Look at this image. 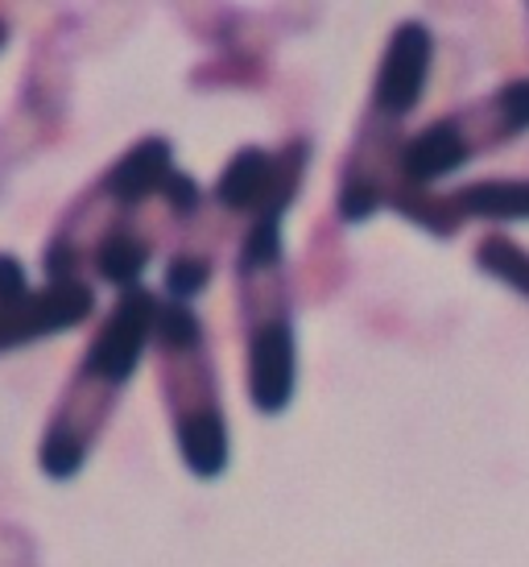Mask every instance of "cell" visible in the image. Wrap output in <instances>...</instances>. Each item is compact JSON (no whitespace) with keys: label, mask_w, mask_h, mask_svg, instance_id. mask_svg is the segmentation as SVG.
<instances>
[{"label":"cell","mask_w":529,"mask_h":567,"mask_svg":"<svg viewBox=\"0 0 529 567\" xmlns=\"http://www.w3.org/2000/svg\"><path fill=\"white\" fill-rule=\"evenodd\" d=\"M464 220L514 224L529 220V178H480L455 190Z\"/></svg>","instance_id":"11"},{"label":"cell","mask_w":529,"mask_h":567,"mask_svg":"<svg viewBox=\"0 0 529 567\" xmlns=\"http://www.w3.org/2000/svg\"><path fill=\"white\" fill-rule=\"evenodd\" d=\"M30 282H25V266L17 261L13 252H0V302H13L17 295H25Z\"/></svg>","instance_id":"16"},{"label":"cell","mask_w":529,"mask_h":567,"mask_svg":"<svg viewBox=\"0 0 529 567\" xmlns=\"http://www.w3.org/2000/svg\"><path fill=\"white\" fill-rule=\"evenodd\" d=\"M4 42H9V25H4V17H0V50H4Z\"/></svg>","instance_id":"17"},{"label":"cell","mask_w":529,"mask_h":567,"mask_svg":"<svg viewBox=\"0 0 529 567\" xmlns=\"http://www.w3.org/2000/svg\"><path fill=\"white\" fill-rule=\"evenodd\" d=\"M157 311H162V299H157L154 290H145V286L121 290L116 302H112V311L104 316V323L95 328L92 344H87L75 373L121 394V385L133 381V373H137L145 348L154 344Z\"/></svg>","instance_id":"4"},{"label":"cell","mask_w":529,"mask_h":567,"mask_svg":"<svg viewBox=\"0 0 529 567\" xmlns=\"http://www.w3.org/2000/svg\"><path fill=\"white\" fill-rule=\"evenodd\" d=\"M162 204H166V212H170L174 220H187V216H195V212L203 207V187L190 178V174L174 171L166 190H162Z\"/></svg>","instance_id":"15"},{"label":"cell","mask_w":529,"mask_h":567,"mask_svg":"<svg viewBox=\"0 0 529 567\" xmlns=\"http://www.w3.org/2000/svg\"><path fill=\"white\" fill-rule=\"evenodd\" d=\"M307 158H311V145L302 137L286 142L281 150L245 145L219 171L211 195L232 216H249V220L278 216V220H286V212L294 207L302 178H307Z\"/></svg>","instance_id":"3"},{"label":"cell","mask_w":529,"mask_h":567,"mask_svg":"<svg viewBox=\"0 0 529 567\" xmlns=\"http://www.w3.org/2000/svg\"><path fill=\"white\" fill-rule=\"evenodd\" d=\"M95 316V290L83 278L46 282L42 290H25L13 302H0V352L25 348L59 331H71Z\"/></svg>","instance_id":"6"},{"label":"cell","mask_w":529,"mask_h":567,"mask_svg":"<svg viewBox=\"0 0 529 567\" xmlns=\"http://www.w3.org/2000/svg\"><path fill=\"white\" fill-rule=\"evenodd\" d=\"M236 302L245 323V381L249 402L261 414H281L298 390V340L294 299L286 286V269H252L236 274Z\"/></svg>","instance_id":"1"},{"label":"cell","mask_w":529,"mask_h":567,"mask_svg":"<svg viewBox=\"0 0 529 567\" xmlns=\"http://www.w3.org/2000/svg\"><path fill=\"white\" fill-rule=\"evenodd\" d=\"M476 154V145L467 137L459 112L455 116H443L435 125H426L422 133H414L409 142L402 145L397 154V183H409V187H431L447 174L464 171Z\"/></svg>","instance_id":"9"},{"label":"cell","mask_w":529,"mask_h":567,"mask_svg":"<svg viewBox=\"0 0 529 567\" xmlns=\"http://www.w3.org/2000/svg\"><path fill=\"white\" fill-rule=\"evenodd\" d=\"M149 257H154V240L145 237V233H137L133 224L116 220L104 237L95 240L87 266L95 269L100 282L116 286V290H128V286H141L137 278L145 274Z\"/></svg>","instance_id":"10"},{"label":"cell","mask_w":529,"mask_h":567,"mask_svg":"<svg viewBox=\"0 0 529 567\" xmlns=\"http://www.w3.org/2000/svg\"><path fill=\"white\" fill-rule=\"evenodd\" d=\"M116 390L100 385V381L75 373L71 385L63 390L59 406L50 414V426L38 447V468L50 481H71V476L87 464V452L95 447L100 431L108 423L112 406H116Z\"/></svg>","instance_id":"5"},{"label":"cell","mask_w":529,"mask_h":567,"mask_svg":"<svg viewBox=\"0 0 529 567\" xmlns=\"http://www.w3.org/2000/svg\"><path fill=\"white\" fill-rule=\"evenodd\" d=\"M211 274H216V266H211L207 252H174L170 261H166V299L190 302L195 295L207 290Z\"/></svg>","instance_id":"14"},{"label":"cell","mask_w":529,"mask_h":567,"mask_svg":"<svg viewBox=\"0 0 529 567\" xmlns=\"http://www.w3.org/2000/svg\"><path fill=\"white\" fill-rule=\"evenodd\" d=\"M476 266H480L488 278H497L500 286L517 290L521 299H529V249L517 245L514 237H505V233L484 237L480 245H476Z\"/></svg>","instance_id":"13"},{"label":"cell","mask_w":529,"mask_h":567,"mask_svg":"<svg viewBox=\"0 0 529 567\" xmlns=\"http://www.w3.org/2000/svg\"><path fill=\"white\" fill-rule=\"evenodd\" d=\"M390 207L397 216H405L409 224L426 228L431 237H455L459 224H464V212L452 195H435L431 187H409V183H397L390 195Z\"/></svg>","instance_id":"12"},{"label":"cell","mask_w":529,"mask_h":567,"mask_svg":"<svg viewBox=\"0 0 529 567\" xmlns=\"http://www.w3.org/2000/svg\"><path fill=\"white\" fill-rule=\"evenodd\" d=\"M157 357H162L157 385L170 410L178 456L187 473L199 481H216L232 460V440H228V414L219 406V381L207 340L195 348H157Z\"/></svg>","instance_id":"2"},{"label":"cell","mask_w":529,"mask_h":567,"mask_svg":"<svg viewBox=\"0 0 529 567\" xmlns=\"http://www.w3.org/2000/svg\"><path fill=\"white\" fill-rule=\"evenodd\" d=\"M174 174V145L166 137H141L112 162L104 178L95 183V195L116 212H137L149 199H162V190Z\"/></svg>","instance_id":"8"},{"label":"cell","mask_w":529,"mask_h":567,"mask_svg":"<svg viewBox=\"0 0 529 567\" xmlns=\"http://www.w3.org/2000/svg\"><path fill=\"white\" fill-rule=\"evenodd\" d=\"M431 66H435V33L422 21H402L385 42L381 66H376L373 80V104L369 112L381 121H405L409 112L422 104L426 80H431Z\"/></svg>","instance_id":"7"}]
</instances>
